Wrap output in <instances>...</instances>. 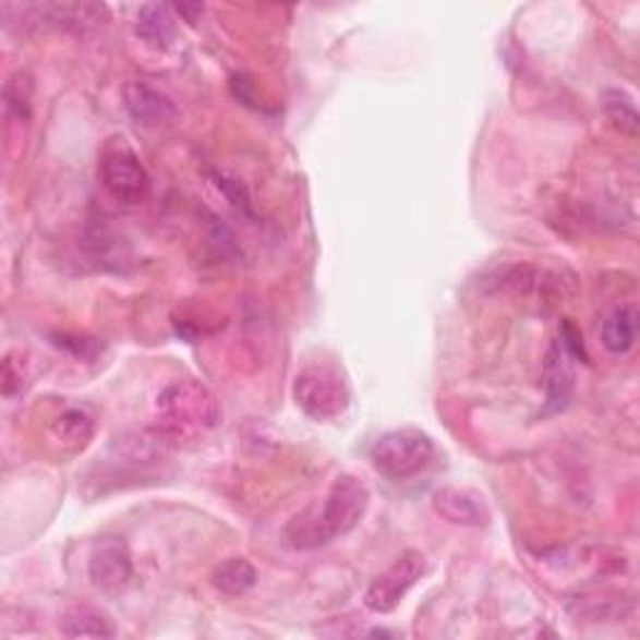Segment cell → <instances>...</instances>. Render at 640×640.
Instances as JSON below:
<instances>
[{
    "mask_svg": "<svg viewBox=\"0 0 640 640\" xmlns=\"http://www.w3.org/2000/svg\"><path fill=\"white\" fill-rule=\"evenodd\" d=\"M56 340L53 343L58 348H65V351H71L73 355L79 358H90L96 353V343L93 340H85V338H71V336H53Z\"/></svg>",
    "mask_w": 640,
    "mask_h": 640,
    "instance_id": "cell-22",
    "label": "cell"
},
{
    "mask_svg": "<svg viewBox=\"0 0 640 640\" xmlns=\"http://www.w3.org/2000/svg\"><path fill=\"white\" fill-rule=\"evenodd\" d=\"M488 283L496 293L514 298L520 305L535 311H551L563 295V283L556 273L533 266V263L503 266L493 273Z\"/></svg>",
    "mask_w": 640,
    "mask_h": 640,
    "instance_id": "cell-5",
    "label": "cell"
},
{
    "mask_svg": "<svg viewBox=\"0 0 640 640\" xmlns=\"http://www.w3.org/2000/svg\"><path fill=\"white\" fill-rule=\"evenodd\" d=\"M31 13L36 19L58 25L65 31H85L88 25H96L106 19V5L93 3H48V5H33Z\"/></svg>",
    "mask_w": 640,
    "mask_h": 640,
    "instance_id": "cell-12",
    "label": "cell"
},
{
    "mask_svg": "<svg viewBox=\"0 0 640 640\" xmlns=\"http://www.w3.org/2000/svg\"><path fill=\"white\" fill-rule=\"evenodd\" d=\"M603 108H605V116L611 118L613 125H616L620 133H626V135H630V138H636L638 128H640V116H638V108L633 104V98H630L628 93L605 90L603 93Z\"/></svg>",
    "mask_w": 640,
    "mask_h": 640,
    "instance_id": "cell-18",
    "label": "cell"
},
{
    "mask_svg": "<svg viewBox=\"0 0 640 640\" xmlns=\"http://www.w3.org/2000/svg\"><path fill=\"white\" fill-rule=\"evenodd\" d=\"M638 321H640V315H638V309L633 303H626V305H620V309L613 311L608 318L603 321V328H601L603 346L608 348L613 355L628 353L630 348L636 346Z\"/></svg>",
    "mask_w": 640,
    "mask_h": 640,
    "instance_id": "cell-13",
    "label": "cell"
},
{
    "mask_svg": "<svg viewBox=\"0 0 640 640\" xmlns=\"http://www.w3.org/2000/svg\"><path fill=\"white\" fill-rule=\"evenodd\" d=\"M369 456L381 475L390 481H408L433 463L435 443L428 433L418 428H398L378 435Z\"/></svg>",
    "mask_w": 640,
    "mask_h": 640,
    "instance_id": "cell-3",
    "label": "cell"
},
{
    "mask_svg": "<svg viewBox=\"0 0 640 640\" xmlns=\"http://www.w3.org/2000/svg\"><path fill=\"white\" fill-rule=\"evenodd\" d=\"M56 435L65 446L71 448H85L96 433V418L83 408H68L63 415H58L56 421Z\"/></svg>",
    "mask_w": 640,
    "mask_h": 640,
    "instance_id": "cell-17",
    "label": "cell"
},
{
    "mask_svg": "<svg viewBox=\"0 0 640 640\" xmlns=\"http://www.w3.org/2000/svg\"><path fill=\"white\" fill-rule=\"evenodd\" d=\"M210 583L226 595H243L258 583V570L245 558H228L213 570Z\"/></svg>",
    "mask_w": 640,
    "mask_h": 640,
    "instance_id": "cell-16",
    "label": "cell"
},
{
    "mask_svg": "<svg viewBox=\"0 0 640 640\" xmlns=\"http://www.w3.org/2000/svg\"><path fill=\"white\" fill-rule=\"evenodd\" d=\"M213 181H216L220 191H224L230 206L245 213V216H253L251 195H249V191H245V185L238 181V178L224 173V170H216V173H213Z\"/></svg>",
    "mask_w": 640,
    "mask_h": 640,
    "instance_id": "cell-20",
    "label": "cell"
},
{
    "mask_svg": "<svg viewBox=\"0 0 640 640\" xmlns=\"http://www.w3.org/2000/svg\"><path fill=\"white\" fill-rule=\"evenodd\" d=\"M135 33H138V36L153 48H168L176 38L173 5H164V3L141 5Z\"/></svg>",
    "mask_w": 640,
    "mask_h": 640,
    "instance_id": "cell-14",
    "label": "cell"
},
{
    "mask_svg": "<svg viewBox=\"0 0 640 640\" xmlns=\"http://www.w3.org/2000/svg\"><path fill=\"white\" fill-rule=\"evenodd\" d=\"M173 11L178 15H183L188 23H195V21H201L203 5L201 3H178V5H173Z\"/></svg>",
    "mask_w": 640,
    "mask_h": 640,
    "instance_id": "cell-25",
    "label": "cell"
},
{
    "mask_svg": "<svg viewBox=\"0 0 640 640\" xmlns=\"http://www.w3.org/2000/svg\"><path fill=\"white\" fill-rule=\"evenodd\" d=\"M158 413L170 433H203L220 423V406L203 383L173 381L160 390Z\"/></svg>",
    "mask_w": 640,
    "mask_h": 640,
    "instance_id": "cell-2",
    "label": "cell"
},
{
    "mask_svg": "<svg viewBox=\"0 0 640 640\" xmlns=\"http://www.w3.org/2000/svg\"><path fill=\"white\" fill-rule=\"evenodd\" d=\"M23 388V381H21V369L15 371V361L11 355H5L3 361V396L11 398L15 396Z\"/></svg>",
    "mask_w": 640,
    "mask_h": 640,
    "instance_id": "cell-23",
    "label": "cell"
},
{
    "mask_svg": "<svg viewBox=\"0 0 640 640\" xmlns=\"http://www.w3.org/2000/svg\"><path fill=\"white\" fill-rule=\"evenodd\" d=\"M90 583L104 593H121L133 578V556L121 538H104L88 558Z\"/></svg>",
    "mask_w": 640,
    "mask_h": 640,
    "instance_id": "cell-8",
    "label": "cell"
},
{
    "mask_svg": "<svg viewBox=\"0 0 640 640\" xmlns=\"http://www.w3.org/2000/svg\"><path fill=\"white\" fill-rule=\"evenodd\" d=\"M433 508L440 518H446L454 526L478 528L491 520L488 503L478 491L458 488V485H443L433 493Z\"/></svg>",
    "mask_w": 640,
    "mask_h": 640,
    "instance_id": "cell-9",
    "label": "cell"
},
{
    "mask_svg": "<svg viewBox=\"0 0 640 640\" xmlns=\"http://www.w3.org/2000/svg\"><path fill=\"white\" fill-rule=\"evenodd\" d=\"M558 340H560L563 346L568 348L570 355H573V358H580V361H583V363L588 361V355H585V348H583V338H580V333L576 330L573 323H568V321H563V323H560Z\"/></svg>",
    "mask_w": 640,
    "mask_h": 640,
    "instance_id": "cell-21",
    "label": "cell"
},
{
    "mask_svg": "<svg viewBox=\"0 0 640 640\" xmlns=\"http://www.w3.org/2000/svg\"><path fill=\"white\" fill-rule=\"evenodd\" d=\"M98 173L100 183L110 193V198L121 203V206H138L141 201H145V195H148V170L143 168L141 158L131 148H125V145L108 148L104 153Z\"/></svg>",
    "mask_w": 640,
    "mask_h": 640,
    "instance_id": "cell-6",
    "label": "cell"
},
{
    "mask_svg": "<svg viewBox=\"0 0 640 640\" xmlns=\"http://www.w3.org/2000/svg\"><path fill=\"white\" fill-rule=\"evenodd\" d=\"M230 90L236 93L238 100H243V104L255 106V93H253V83L249 75H233V81H230Z\"/></svg>",
    "mask_w": 640,
    "mask_h": 640,
    "instance_id": "cell-24",
    "label": "cell"
},
{
    "mask_svg": "<svg viewBox=\"0 0 640 640\" xmlns=\"http://www.w3.org/2000/svg\"><path fill=\"white\" fill-rule=\"evenodd\" d=\"M123 104L135 121L145 128H160L176 121V106L166 93L143 81H131L123 88Z\"/></svg>",
    "mask_w": 640,
    "mask_h": 640,
    "instance_id": "cell-11",
    "label": "cell"
},
{
    "mask_svg": "<svg viewBox=\"0 0 640 640\" xmlns=\"http://www.w3.org/2000/svg\"><path fill=\"white\" fill-rule=\"evenodd\" d=\"M576 358L570 355L566 346L556 338V343L551 346L548 355H545L543 365V386H545V411L543 413H556L568 406L570 396L576 388V371H573Z\"/></svg>",
    "mask_w": 640,
    "mask_h": 640,
    "instance_id": "cell-10",
    "label": "cell"
},
{
    "mask_svg": "<svg viewBox=\"0 0 640 640\" xmlns=\"http://www.w3.org/2000/svg\"><path fill=\"white\" fill-rule=\"evenodd\" d=\"M293 396L298 408L318 423L336 421L351 403V390L343 375L326 363H313L298 373Z\"/></svg>",
    "mask_w": 640,
    "mask_h": 640,
    "instance_id": "cell-4",
    "label": "cell"
},
{
    "mask_svg": "<svg viewBox=\"0 0 640 640\" xmlns=\"http://www.w3.org/2000/svg\"><path fill=\"white\" fill-rule=\"evenodd\" d=\"M371 493L355 475H338L333 481L321 506H313L305 514L295 516L286 528V535L293 548L315 551L351 533L369 510Z\"/></svg>",
    "mask_w": 640,
    "mask_h": 640,
    "instance_id": "cell-1",
    "label": "cell"
},
{
    "mask_svg": "<svg viewBox=\"0 0 640 640\" xmlns=\"http://www.w3.org/2000/svg\"><path fill=\"white\" fill-rule=\"evenodd\" d=\"M5 108L8 113L15 118L31 116V98H33V83L28 73H15L11 81L5 83Z\"/></svg>",
    "mask_w": 640,
    "mask_h": 640,
    "instance_id": "cell-19",
    "label": "cell"
},
{
    "mask_svg": "<svg viewBox=\"0 0 640 640\" xmlns=\"http://www.w3.org/2000/svg\"><path fill=\"white\" fill-rule=\"evenodd\" d=\"M61 633L68 638H113L116 626L106 613L96 608H88V605H75V608H68L61 616Z\"/></svg>",
    "mask_w": 640,
    "mask_h": 640,
    "instance_id": "cell-15",
    "label": "cell"
},
{
    "mask_svg": "<svg viewBox=\"0 0 640 640\" xmlns=\"http://www.w3.org/2000/svg\"><path fill=\"white\" fill-rule=\"evenodd\" d=\"M425 576V556L421 551H403L373 580L365 591V608L373 613L396 611L408 591Z\"/></svg>",
    "mask_w": 640,
    "mask_h": 640,
    "instance_id": "cell-7",
    "label": "cell"
}]
</instances>
